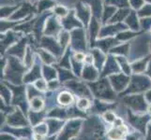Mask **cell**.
<instances>
[{"mask_svg":"<svg viewBox=\"0 0 151 140\" xmlns=\"http://www.w3.org/2000/svg\"><path fill=\"white\" fill-rule=\"evenodd\" d=\"M43 106V101L40 99V97H35L31 101V107H32L35 110H40Z\"/></svg>","mask_w":151,"mask_h":140,"instance_id":"3","label":"cell"},{"mask_svg":"<svg viewBox=\"0 0 151 140\" xmlns=\"http://www.w3.org/2000/svg\"><path fill=\"white\" fill-rule=\"evenodd\" d=\"M104 118H105V120L109 122H113L114 121H116V117H114V115L112 112L105 113L104 114Z\"/></svg>","mask_w":151,"mask_h":140,"instance_id":"6","label":"cell"},{"mask_svg":"<svg viewBox=\"0 0 151 140\" xmlns=\"http://www.w3.org/2000/svg\"><path fill=\"white\" fill-rule=\"evenodd\" d=\"M84 58H85V56L83 53H78L75 54V59H77V61H82V60H84Z\"/></svg>","mask_w":151,"mask_h":140,"instance_id":"7","label":"cell"},{"mask_svg":"<svg viewBox=\"0 0 151 140\" xmlns=\"http://www.w3.org/2000/svg\"><path fill=\"white\" fill-rule=\"evenodd\" d=\"M126 131H127V129L123 125H120L119 127H116L109 131L108 136L112 140H122Z\"/></svg>","mask_w":151,"mask_h":140,"instance_id":"1","label":"cell"},{"mask_svg":"<svg viewBox=\"0 0 151 140\" xmlns=\"http://www.w3.org/2000/svg\"><path fill=\"white\" fill-rule=\"evenodd\" d=\"M36 87H37V89H39L40 91H45L47 89V86H46V83L43 80H39L37 82H36Z\"/></svg>","mask_w":151,"mask_h":140,"instance_id":"5","label":"cell"},{"mask_svg":"<svg viewBox=\"0 0 151 140\" xmlns=\"http://www.w3.org/2000/svg\"><path fill=\"white\" fill-rule=\"evenodd\" d=\"M58 102L62 106H70V104L73 102V96H72L70 92H61L58 96Z\"/></svg>","mask_w":151,"mask_h":140,"instance_id":"2","label":"cell"},{"mask_svg":"<svg viewBox=\"0 0 151 140\" xmlns=\"http://www.w3.org/2000/svg\"><path fill=\"white\" fill-rule=\"evenodd\" d=\"M77 107H79L80 109H86V108L89 107V102H88V100L85 99V98H82V99L78 101Z\"/></svg>","mask_w":151,"mask_h":140,"instance_id":"4","label":"cell"}]
</instances>
